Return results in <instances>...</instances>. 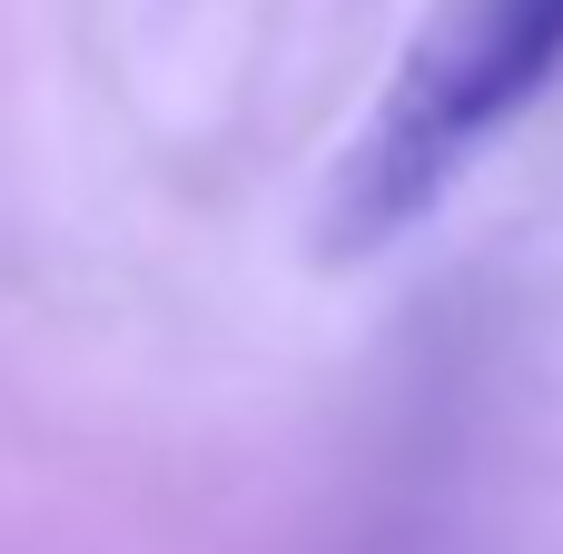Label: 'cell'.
Returning a JSON list of instances; mask_svg holds the SVG:
<instances>
[{
	"instance_id": "6da1fadb",
	"label": "cell",
	"mask_w": 563,
	"mask_h": 554,
	"mask_svg": "<svg viewBox=\"0 0 563 554\" xmlns=\"http://www.w3.org/2000/svg\"><path fill=\"white\" fill-rule=\"evenodd\" d=\"M563 79V0H445L396 59L376 119L336 159L327 248L376 258L455 198V178Z\"/></svg>"
}]
</instances>
